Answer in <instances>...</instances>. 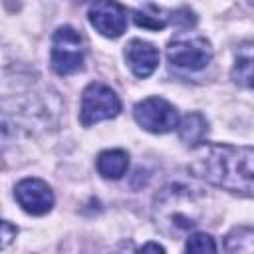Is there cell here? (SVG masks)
Instances as JSON below:
<instances>
[{
    "label": "cell",
    "mask_w": 254,
    "mask_h": 254,
    "mask_svg": "<svg viewBox=\"0 0 254 254\" xmlns=\"http://www.w3.org/2000/svg\"><path fill=\"white\" fill-rule=\"evenodd\" d=\"M16 234H18V228L12 226L8 220H4V222H2V246H8L10 240L16 238Z\"/></svg>",
    "instance_id": "cell-17"
},
{
    "label": "cell",
    "mask_w": 254,
    "mask_h": 254,
    "mask_svg": "<svg viewBox=\"0 0 254 254\" xmlns=\"http://www.w3.org/2000/svg\"><path fill=\"white\" fill-rule=\"evenodd\" d=\"M85 58V44L81 34L71 26H60L52 36L50 62L56 73L69 75L81 69Z\"/></svg>",
    "instance_id": "cell-3"
},
{
    "label": "cell",
    "mask_w": 254,
    "mask_h": 254,
    "mask_svg": "<svg viewBox=\"0 0 254 254\" xmlns=\"http://www.w3.org/2000/svg\"><path fill=\"white\" fill-rule=\"evenodd\" d=\"M133 20L139 28L145 30H163L169 22V16L163 8H159L157 4H145L143 8H137L133 12Z\"/></svg>",
    "instance_id": "cell-13"
},
{
    "label": "cell",
    "mask_w": 254,
    "mask_h": 254,
    "mask_svg": "<svg viewBox=\"0 0 254 254\" xmlns=\"http://www.w3.org/2000/svg\"><path fill=\"white\" fill-rule=\"evenodd\" d=\"M206 131H208V121L198 111L187 113L179 123V137H181L183 143H187L190 147H196V145L204 143Z\"/></svg>",
    "instance_id": "cell-12"
},
{
    "label": "cell",
    "mask_w": 254,
    "mask_h": 254,
    "mask_svg": "<svg viewBox=\"0 0 254 254\" xmlns=\"http://www.w3.org/2000/svg\"><path fill=\"white\" fill-rule=\"evenodd\" d=\"M87 16L89 24L105 38H119L127 28V8L117 0H95Z\"/></svg>",
    "instance_id": "cell-7"
},
{
    "label": "cell",
    "mask_w": 254,
    "mask_h": 254,
    "mask_svg": "<svg viewBox=\"0 0 254 254\" xmlns=\"http://www.w3.org/2000/svg\"><path fill=\"white\" fill-rule=\"evenodd\" d=\"M135 121L149 133L163 135L179 127V111L173 103L163 97H147L133 109Z\"/></svg>",
    "instance_id": "cell-6"
},
{
    "label": "cell",
    "mask_w": 254,
    "mask_h": 254,
    "mask_svg": "<svg viewBox=\"0 0 254 254\" xmlns=\"http://www.w3.org/2000/svg\"><path fill=\"white\" fill-rule=\"evenodd\" d=\"M232 79L242 87L254 89V40H246L238 46L232 65Z\"/></svg>",
    "instance_id": "cell-10"
},
{
    "label": "cell",
    "mask_w": 254,
    "mask_h": 254,
    "mask_svg": "<svg viewBox=\"0 0 254 254\" xmlns=\"http://www.w3.org/2000/svg\"><path fill=\"white\" fill-rule=\"evenodd\" d=\"M125 62H127L129 69L133 71V75L145 79L159 65V50L151 42L133 38L125 46Z\"/></svg>",
    "instance_id": "cell-9"
},
{
    "label": "cell",
    "mask_w": 254,
    "mask_h": 254,
    "mask_svg": "<svg viewBox=\"0 0 254 254\" xmlns=\"http://www.w3.org/2000/svg\"><path fill=\"white\" fill-rule=\"evenodd\" d=\"M97 173L103 177V179H111V181H117L121 179L127 169H129V155L127 151L123 149H107L103 153H99L97 157Z\"/></svg>",
    "instance_id": "cell-11"
},
{
    "label": "cell",
    "mask_w": 254,
    "mask_h": 254,
    "mask_svg": "<svg viewBox=\"0 0 254 254\" xmlns=\"http://www.w3.org/2000/svg\"><path fill=\"white\" fill-rule=\"evenodd\" d=\"M189 171L222 190L254 198V147L200 143L194 147Z\"/></svg>",
    "instance_id": "cell-1"
},
{
    "label": "cell",
    "mask_w": 254,
    "mask_h": 254,
    "mask_svg": "<svg viewBox=\"0 0 254 254\" xmlns=\"http://www.w3.org/2000/svg\"><path fill=\"white\" fill-rule=\"evenodd\" d=\"M171 20H173V24H177L183 30H187V28H190V26L196 24V16H194V12L190 8H179V10H175Z\"/></svg>",
    "instance_id": "cell-16"
},
{
    "label": "cell",
    "mask_w": 254,
    "mask_h": 254,
    "mask_svg": "<svg viewBox=\"0 0 254 254\" xmlns=\"http://www.w3.org/2000/svg\"><path fill=\"white\" fill-rule=\"evenodd\" d=\"M77 2H85V0H77Z\"/></svg>",
    "instance_id": "cell-19"
},
{
    "label": "cell",
    "mask_w": 254,
    "mask_h": 254,
    "mask_svg": "<svg viewBox=\"0 0 254 254\" xmlns=\"http://www.w3.org/2000/svg\"><path fill=\"white\" fill-rule=\"evenodd\" d=\"M226 252H254V228L234 226L224 238Z\"/></svg>",
    "instance_id": "cell-14"
},
{
    "label": "cell",
    "mask_w": 254,
    "mask_h": 254,
    "mask_svg": "<svg viewBox=\"0 0 254 254\" xmlns=\"http://www.w3.org/2000/svg\"><path fill=\"white\" fill-rule=\"evenodd\" d=\"M167 58L175 67L200 71L212 62V48L202 36H177L167 46Z\"/></svg>",
    "instance_id": "cell-5"
},
{
    "label": "cell",
    "mask_w": 254,
    "mask_h": 254,
    "mask_svg": "<svg viewBox=\"0 0 254 254\" xmlns=\"http://www.w3.org/2000/svg\"><path fill=\"white\" fill-rule=\"evenodd\" d=\"M206 214V194L200 189L189 187L185 183H171L153 202V218L157 228L167 236H181L198 226Z\"/></svg>",
    "instance_id": "cell-2"
},
{
    "label": "cell",
    "mask_w": 254,
    "mask_h": 254,
    "mask_svg": "<svg viewBox=\"0 0 254 254\" xmlns=\"http://www.w3.org/2000/svg\"><path fill=\"white\" fill-rule=\"evenodd\" d=\"M250 2H254V0H250Z\"/></svg>",
    "instance_id": "cell-20"
},
{
    "label": "cell",
    "mask_w": 254,
    "mask_h": 254,
    "mask_svg": "<svg viewBox=\"0 0 254 254\" xmlns=\"http://www.w3.org/2000/svg\"><path fill=\"white\" fill-rule=\"evenodd\" d=\"M187 252H198V254H206V252H216V244L214 238L206 232H194L187 236V244H185Z\"/></svg>",
    "instance_id": "cell-15"
},
{
    "label": "cell",
    "mask_w": 254,
    "mask_h": 254,
    "mask_svg": "<svg viewBox=\"0 0 254 254\" xmlns=\"http://www.w3.org/2000/svg\"><path fill=\"white\" fill-rule=\"evenodd\" d=\"M141 250H143V252H147V250H153V252H165V248H163L161 244H155V242L143 244V246H141Z\"/></svg>",
    "instance_id": "cell-18"
},
{
    "label": "cell",
    "mask_w": 254,
    "mask_h": 254,
    "mask_svg": "<svg viewBox=\"0 0 254 254\" xmlns=\"http://www.w3.org/2000/svg\"><path fill=\"white\" fill-rule=\"evenodd\" d=\"M14 198L28 214L42 216L54 206V192L50 185L42 179H24L14 189Z\"/></svg>",
    "instance_id": "cell-8"
},
{
    "label": "cell",
    "mask_w": 254,
    "mask_h": 254,
    "mask_svg": "<svg viewBox=\"0 0 254 254\" xmlns=\"http://www.w3.org/2000/svg\"><path fill=\"white\" fill-rule=\"evenodd\" d=\"M121 111L119 95L105 83H89L81 93L79 121L83 127H91L99 121L113 119Z\"/></svg>",
    "instance_id": "cell-4"
}]
</instances>
